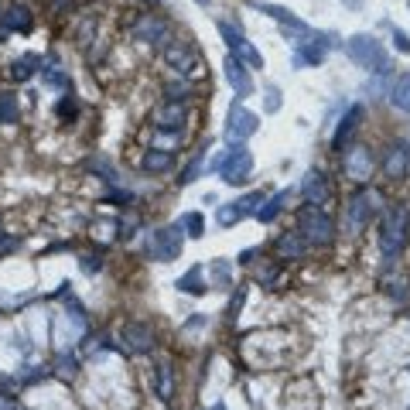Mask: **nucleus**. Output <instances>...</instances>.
<instances>
[{
  "instance_id": "f257e3e1",
  "label": "nucleus",
  "mask_w": 410,
  "mask_h": 410,
  "mask_svg": "<svg viewBox=\"0 0 410 410\" xmlns=\"http://www.w3.org/2000/svg\"><path fill=\"white\" fill-rule=\"evenodd\" d=\"M410 239V209L407 205H390L383 212V229H380V256L383 263H397L407 250Z\"/></svg>"
},
{
  "instance_id": "f03ea898",
  "label": "nucleus",
  "mask_w": 410,
  "mask_h": 410,
  "mask_svg": "<svg viewBox=\"0 0 410 410\" xmlns=\"http://www.w3.org/2000/svg\"><path fill=\"white\" fill-rule=\"evenodd\" d=\"M346 52H349V59L355 62L359 69H366L372 76H390L393 72L383 41H376L372 35H352V38L346 41Z\"/></svg>"
},
{
  "instance_id": "7ed1b4c3",
  "label": "nucleus",
  "mask_w": 410,
  "mask_h": 410,
  "mask_svg": "<svg viewBox=\"0 0 410 410\" xmlns=\"http://www.w3.org/2000/svg\"><path fill=\"white\" fill-rule=\"evenodd\" d=\"M212 171L226 185H243L250 178V171H254V154L246 151V144H229L222 154H215Z\"/></svg>"
},
{
  "instance_id": "20e7f679",
  "label": "nucleus",
  "mask_w": 410,
  "mask_h": 410,
  "mask_svg": "<svg viewBox=\"0 0 410 410\" xmlns=\"http://www.w3.org/2000/svg\"><path fill=\"white\" fill-rule=\"evenodd\" d=\"M164 65L178 72L181 79H192L202 72V55L192 41H181V38H171L164 45Z\"/></svg>"
},
{
  "instance_id": "39448f33",
  "label": "nucleus",
  "mask_w": 410,
  "mask_h": 410,
  "mask_svg": "<svg viewBox=\"0 0 410 410\" xmlns=\"http://www.w3.org/2000/svg\"><path fill=\"white\" fill-rule=\"evenodd\" d=\"M297 222H301V236H304L308 246H329L335 239V222H332V215H329V209L308 205Z\"/></svg>"
},
{
  "instance_id": "423d86ee",
  "label": "nucleus",
  "mask_w": 410,
  "mask_h": 410,
  "mask_svg": "<svg viewBox=\"0 0 410 410\" xmlns=\"http://www.w3.org/2000/svg\"><path fill=\"white\" fill-rule=\"evenodd\" d=\"M181 243H185V233H181V226H161L154 233L147 236V243H144V254L151 256V260H161V263H171L181 256Z\"/></svg>"
},
{
  "instance_id": "0eeeda50",
  "label": "nucleus",
  "mask_w": 410,
  "mask_h": 410,
  "mask_svg": "<svg viewBox=\"0 0 410 410\" xmlns=\"http://www.w3.org/2000/svg\"><path fill=\"white\" fill-rule=\"evenodd\" d=\"M376 212H380V192H372V188L355 192L352 202H349V209H346V226H349V233L359 236L372 222V215Z\"/></svg>"
},
{
  "instance_id": "6e6552de",
  "label": "nucleus",
  "mask_w": 410,
  "mask_h": 410,
  "mask_svg": "<svg viewBox=\"0 0 410 410\" xmlns=\"http://www.w3.org/2000/svg\"><path fill=\"white\" fill-rule=\"evenodd\" d=\"M342 171H346L349 181L366 185L372 178V171H376V157H372V151L366 144H352L349 151H346V157H342Z\"/></svg>"
},
{
  "instance_id": "1a4fd4ad",
  "label": "nucleus",
  "mask_w": 410,
  "mask_h": 410,
  "mask_svg": "<svg viewBox=\"0 0 410 410\" xmlns=\"http://www.w3.org/2000/svg\"><path fill=\"white\" fill-rule=\"evenodd\" d=\"M256 127H260V120H256L254 110H246L243 103H233L229 123H226V140H229V144H246V140L256 134Z\"/></svg>"
},
{
  "instance_id": "9d476101",
  "label": "nucleus",
  "mask_w": 410,
  "mask_h": 410,
  "mask_svg": "<svg viewBox=\"0 0 410 410\" xmlns=\"http://www.w3.org/2000/svg\"><path fill=\"white\" fill-rule=\"evenodd\" d=\"M301 198H304L308 205H318V209H329V205H332V185H329V178L321 175L318 168H312L308 175L301 178Z\"/></svg>"
},
{
  "instance_id": "9b49d317",
  "label": "nucleus",
  "mask_w": 410,
  "mask_h": 410,
  "mask_svg": "<svg viewBox=\"0 0 410 410\" xmlns=\"http://www.w3.org/2000/svg\"><path fill=\"white\" fill-rule=\"evenodd\" d=\"M185 123H188V106H185V103H171V99H168L154 113V127L164 130V134H181Z\"/></svg>"
},
{
  "instance_id": "f8f14e48",
  "label": "nucleus",
  "mask_w": 410,
  "mask_h": 410,
  "mask_svg": "<svg viewBox=\"0 0 410 410\" xmlns=\"http://www.w3.org/2000/svg\"><path fill=\"white\" fill-rule=\"evenodd\" d=\"M410 171V144L407 140H397L387 157H383V175L390 178V181H400V178H407Z\"/></svg>"
},
{
  "instance_id": "ddd939ff",
  "label": "nucleus",
  "mask_w": 410,
  "mask_h": 410,
  "mask_svg": "<svg viewBox=\"0 0 410 410\" xmlns=\"http://www.w3.org/2000/svg\"><path fill=\"white\" fill-rule=\"evenodd\" d=\"M222 69H226V79H229V86L236 89V96H239V99L254 96V76H250V69L236 59V55H226Z\"/></svg>"
},
{
  "instance_id": "4468645a",
  "label": "nucleus",
  "mask_w": 410,
  "mask_h": 410,
  "mask_svg": "<svg viewBox=\"0 0 410 410\" xmlns=\"http://www.w3.org/2000/svg\"><path fill=\"white\" fill-rule=\"evenodd\" d=\"M123 342H127L130 352L147 355V352L154 349V332H151L144 321H127V325H123Z\"/></svg>"
},
{
  "instance_id": "2eb2a0df",
  "label": "nucleus",
  "mask_w": 410,
  "mask_h": 410,
  "mask_svg": "<svg viewBox=\"0 0 410 410\" xmlns=\"http://www.w3.org/2000/svg\"><path fill=\"white\" fill-rule=\"evenodd\" d=\"M35 28V18H31V11L28 7H21V4H11L7 11H4V18H0V38L4 35H11V31H18V35H28Z\"/></svg>"
},
{
  "instance_id": "dca6fc26",
  "label": "nucleus",
  "mask_w": 410,
  "mask_h": 410,
  "mask_svg": "<svg viewBox=\"0 0 410 410\" xmlns=\"http://www.w3.org/2000/svg\"><path fill=\"white\" fill-rule=\"evenodd\" d=\"M134 38L144 41V45H157V41L168 38V21L157 18V14H144V18L134 24Z\"/></svg>"
},
{
  "instance_id": "f3484780",
  "label": "nucleus",
  "mask_w": 410,
  "mask_h": 410,
  "mask_svg": "<svg viewBox=\"0 0 410 410\" xmlns=\"http://www.w3.org/2000/svg\"><path fill=\"white\" fill-rule=\"evenodd\" d=\"M359 120H363V106H349V110H346V117L338 120V130L332 134V147H335V151H342V147L349 144V137L359 130Z\"/></svg>"
},
{
  "instance_id": "a211bd4d",
  "label": "nucleus",
  "mask_w": 410,
  "mask_h": 410,
  "mask_svg": "<svg viewBox=\"0 0 410 410\" xmlns=\"http://www.w3.org/2000/svg\"><path fill=\"white\" fill-rule=\"evenodd\" d=\"M304 250H308V243H304V236L301 233H284L277 243H273V254H277V260H301L304 256Z\"/></svg>"
},
{
  "instance_id": "6ab92c4d",
  "label": "nucleus",
  "mask_w": 410,
  "mask_h": 410,
  "mask_svg": "<svg viewBox=\"0 0 410 410\" xmlns=\"http://www.w3.org/2000/svg\"><path fill=\"white\" fill-rule=\"evenodd\" d=\"M140 168H144L147 175H168V171L175 168V154L151 147V151H144V157H140Z\"/></svg>"
},
{
  "instance_id": "aec40b11",
  "label": "nucleus",
  "mask_w": 410,
  "mask_h": 410,
  "mask_svg": "<svg viewBox=\"0 0 410 410\" xmlns=\"http://www.w3.org/2000/svg\"><path fill=\"white\" fill-rule=\"evenodd\" d=\"M41 72V59L31 52V55H21V59L11 62V69H7V76L14 79V82H28L31 76H38Z\"/></svg>"
},
{
  "instance_id": "412c9836",
  "label": "nucleus",
  "mask_w": 410,
  "mask_h": 410,
  "mask_svg": "<svg viewBox=\"0 0 410 410\" xmlns=\"http://www.w3.org/2000/svg\"><path fill=\"white\" fill-rule=\"evenodd\" d=\"M178 291L181 294H205V267L195 263L188 273H181V277H178Z\"/></svg>"
},
{
  "instance_id": "4be33fe9",
  "label": "nucleus",
  "mask_w": 410,
  "mask_h": 410,
  "mask_svg": "<svg viewBox=\"0 0 410 410\" xmlns=\"http://www.w3.org/2000/svg\"><path fill=\"white\" fill-rule=\"evenodd\" d=\"M321 55H325V52H321L318 45H312V41H297V45H294V65H297V69L318 65V62H321Z\"/></svg>"
},
{
  "instance_id": "5701e85b",
  "label": "nucleus",
  "mask_w": 410,
  "mask_h": 410,
  "mask_svg": "<svg viewBox=\"0 0 410 410\" xmlns=\"http://www.w3.org/2000/svg\"><path fill=\"white\" fill-rule=\"evenodd\" d=\"M157 397H161L164 404L175 397V370H171V363H168V359L157 366Z\"/></svg>"
},
{
  "instance_id": "b1692460",
  "label": "nucleus",
  "mask_w": 410,
  "mask_h": 410,
  "mask_svg": "<svg viewBox=\"0 0 410 410\" xmlns=\"http://www.w3.org/2000/svg\"><path fill=\"white\" fill-rule=\"evenodd\" d=\"M287 198H291V192H277V195L263 198V205L256 209V219H260V222H273V219L280 215V209H284Z\"/></svg>"
},
{
  "instance_id": "393cba45",
  "label": "nucleus",
  "mask_w": 410,
  "mask_h": 410,
  "mask_svg": "<svg viewBox=\"0 0 410 410\" xmlns=\"http://www.w3.org/2000/svg\"><path fill=\"white\" fill-rule=\"evenodd\" d=\"M0 123H4V127L21 123V103L14 93H0Z\"/></svg>"
},
{
  "instance_id": "a878e982",
  "label": "nucleus",
  "mask_w": 410,
  "mask_h": 410,
  "mask_svg": "<svg viewBox=\"0 0 410 410\" xmlns=\"http://www.w3.org/2000/svg\"><path fill=\"white\" fill-rule=\"evenodd\" d=\"M390 99H393V106H400V110H410V72L393 82Z\"/></svg>"
},
{
  "instance_id": "bb28decb",
  "label": "nucleus",
  "mask_w": 410,
  "mask_h": 410,
  "mask_svg": "<svg viewBox=\"0 0 410 410\" xmlns=\"http://www.w3.org/2000/svg\"><path fill=\"white\" fill-rule=\"evenodd\" d=\"M178 226L185 229V236H192V239H202V236H205V219H202V212H185Z\"/></svg>"
},
{
  "instance_id": "cd10ccee",
  "label": "nucleus",
  "mask_w": 410,
  "mask_h": 410,
  "mask_svg": "<svg viewBox=\"0 0 410 410\" xmlns=\"http://www.w3.org/2000/svg\"><path fill=\"white\" fill-rule=\"evenodd\" d=\"M215 28H219V35H222V38H226V45H229V52H236V48H239V45H243V31H239V28H236L233 21H215Z\"/></svg>"
},
{
  "instance_id": "c85d7f7f",
  "label": "nucleus",
  "mask_w": 410,
  "mask_h": 410,
  "mask_svg": "<svg viewBox=\"0 0 410 410\" xmlns=\"http://www.w3.org/2000/svg\"><path fill=\"white\" fill-rule=\"evenodd\" d=\"M233 55H236V59H239V62H243V65H250V69H263V55L256 52V48H254V45H250V41H243V45L236 48Z\"/></svg>"
},
{
  "instance_id": "c756f323",
  "label": "nucleus",
  "mask_w": 410,
  "mask_h": 410,
  "mask_svg": "<svg viewBox=\"0 0 410 410\" xmlns=\"http://www.w3.org/2000/svg\"><path fill=\"white\" fill-rule=\"evenodd\" d=\"M243 215H239V209H236V202H226V205H219V212H215V222L222 226V229H229V226H236Z\"/></svg>"
},
{
  "instance_id": "7c9ffc66",
  "label": "nucleus",
  "mask_w": 410,
  "mask_h": 410,
  "mask_svg": "<svg viewBox=\"0 0 410 410\" xmlns=\"http://www.w3.org/2000/svg\"><path fill=\"white\" fill-rule=\"evenodd\" d=\"M209 273H212V284H219V287H229V284H233V267H229L226 260H215Z\"/></svg>"
},
{
  "instance_id": "2f4dec72",
  "label": "nucleus",
  "mask_w": 410,
  "mask_h": 410,
  "mask_svg": "<svg viewBox=\"0 0 410 410\" xmlns=\"http://www.w3.org/2000/svg\"><path fill=\"white\" fill-rule=\"evenodd\" d=\"M55 370H59L65 380H72V376H76V355H72V352H59V355H55Z\"/></svg>"
},
{
  "instance_id": "473e14b6",
  "label": "nucleus",
  "mask_w": 410,
  "mask_h": 410,
  "mask_svg": "<svg viewBox=\"0 0 410 410\" xmlns=\"http://www.w3.org/2000/svg\"><path fill=\"white\" fill-rule=\"evenodd\" d=\"M263 106H267V113H280L284 96H280V89H277V86H267V89H263Z\"/></svg>"
},
{
  "instance_id": "72a5a7b5",
  "label": "nucleus",
  "mask_w": 410,
  "mask_h": 410,
  "mask_svg": "<svg viewBox=\"0 0 410 410\" xmlns=\"http://www.w3.org/2000/svg\"><path fill=\"white\" fill-rule=\"evenodd\" d=\"M41 76H45V82H48V86H62V89L69 86V79H65V72H62V69H55V65H48V69H45Z\"/></svg>"
},
{
  "instance_id": "f704fd0d",
  "label": "nucleus",
  "mask_w": 410,
  "mask_h": 410,
  "mask_svg": "<svg viewBox=\"0 0 410 410\" xmlns=\"http://www.w3.org/2000/svg\"><path fill=\"white\" fill-rule=\"evenodd\" d=\"M21 383H38V380H45L48 376V370L45 366H21Z\"/></svg>"
},
{
  "instance_id": "c9c22d12",
  "label": "nucleus",
  "mask_w": 410,
  "mask_h": 410,
  "mask_svg": "<svg viewBox=\"0 0 410 410\" xmlns=\"http://www.w3.org/2000/svg\"><path fill=\"white\" fill-rule=\"evenodd\" d=\"M202 154H205V151H195V161L185 168V175H181V185H188V181H195V178H198V171H202Z\"/></svg>"
},
{
  "instance_id": "e433bc0d",
  "label": "nucleus",
  "mask_w": 410,
  "mask_h": 410,
  "mask_svg": "<svg viewBox=\"0 0 410 410\" xmlns=\"http://www.w3.org/2000/svg\"><path fill=\"white\" fill-rule=\"evenodd\" d=\"M55 110H59V117H62V120H72V117H76V110H79V103H76L72 96H65V99L59 103V106H55Z\"/></svg>"
},
{
  "instance_id": "4c0bfd02",
  "label": "nucleus",
  "mask_w": 410,
  "mask_h": 410,
  "mask_svg": "<svg viewBox=\"0 0 410 410\" xmlns=\"http://www.w3.org/2000/svg\"><path fill=\"white\" fill-rule=\"evenodd\" d=\"M243 301H246V287H239V291L233 294V301H229V321H236V318H239V308H243Z\"/></svg>"
},
{
  "instance_id": "58836bf2",
  "label": "nucleus",
  "mask_w": 410,
  "mask_h": 410,
  "mask_svg": "<svg viewBox=\"0 0 410 410\" xmlns=\"http://www.w3.org/2000/svg\"><path fill=\"white\" fill-rule=\"evenodd\" d=\"M393 45H397V52H410V35L400 31V28H393Z\"/></svg>"
},
{
  "instance_id": "ea45409f",
  "label": "nucleus",
  "mask_w": 410,
  "mask_h": 410,
  "mask_svg": "<svg viewBox=\"0 0 410 410\" xmlns=\"http://www.w3.org/2000/svg\"><path fill=\"white\" fill-rule=\"evenodd\" d=\"M277 280H280V273L273 271V267H263V271H260V284H263V287H273Z\"/></svg>"
},
{
  "instance_id": "a19ab883",
  "label": "nucleus",
  "mask_w": 410,
  "mask_h": 410,
  "mask_svg": "<svg viewBox=\"0 0 410 410\" xmlns=\"http://www.w3.org/2000/svg\"><path fill=\"white\" fill-rule=\"evenodd\" d=\"M254 256H256V250H243V254H239V263H250Z\"/></svg>"
},
{
  "instance_id": "79ce46f5",
  "label": "nucleus",
  "mask_w": 410,
  "mask_h": 410,
  "mask_svg": "<svg viewBox=\"0 0 410 410\" xmlns=\"http://www.w3.org/2000/svg\"><path fill=\"white\" fill-rule=\"evenodd\" d=\"M342 4H346V7H352V11H359V7H363V0H342Z\"/></svg>"
},
{
  "instance_id": "37998d69",
  "label": "nucleus",
  "mask_w": 410,
  "mask_h": 410,
  "mask_svg": "<svg viewBox=\"0 0 410 410\" xmlns=\"http://www.w3.org/2000/svg\"><path fill=\"white\" fill-rule=\"evenodd\" d=\"M198 7H209V4H212V0H195Z\"/></svg>"
},
{
  "instance_id": "c03bdc74",
  "label": "nucleus",
  "mask_w": 410,
  "mask_h": 410,
  "mask_svg": "<svg viewBox=\"0 0 410 410\" xmlns=\"http://www.w3.org/2000/svg\"><path fill=\"white\" fill-rule=\"evenodd\" d=\"M212 410H226V404H212Z\"/></svg>"
},
{
  "instance_id": "a18cd8bd",
  "label": "nucleus",
  "mask_w": 410,
  "mask_h": 410,
  "mask_svg": "<svg viewBox=\"0 0 410 410\" xmlns=\"http://www.w3.org/2000/svg\"><path fill=\"white\" fill-rule=\"evenodd\" d=\"M147 4H168V0H147Z\"/></svg>"
}]
</instances>
